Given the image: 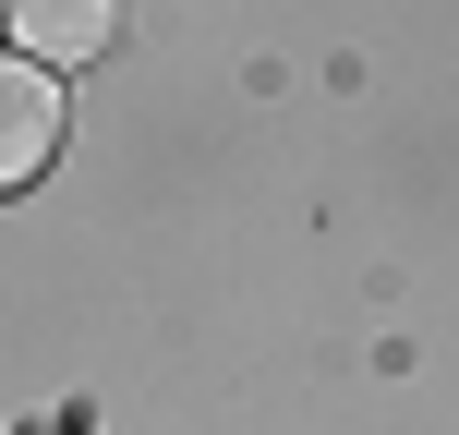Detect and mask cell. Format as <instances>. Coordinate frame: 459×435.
<instances>
[{
	"label": "cell",
	"instance_id": "6da1fadb",
	"mask_svg": "<svg viewBox=\"0 0 459 435\" xmlns=\"http://www.w3.org/2000/svg\"><path fill=\"white\" fill-rule=\"evenodd\" d=\"M48 158H61V73H48V61H13V73H0V182L24 194Z\"/></svg>",
	"mask_w": 459,
	"mask_h": 435
},
{
	"label": "cell",
	"instance_id": "7a4b0ae2",
	"mask_svg": "<svg viewBox=\"0 0 459 435\" xmlns=\"http://www.w3.org/2000/svg\"><path fill=\"white\" fill-rule=\"evenodd\" d=\"M121 37V0H13V48L24 61H97V48Z\"/></svg>",
	"mask_w": 459,
	"mask_h": 435
}]
</instances>
